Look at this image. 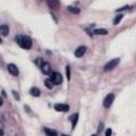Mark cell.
I'll use <instances>...</instances> for the list:
<instances>
[{
  "mask_svg": "<svg viewBox=\"0 0 136 136\" xmlns=\"http://www.w3.org/2000/svg\"><path fill=\"white\" fill-rule=\"evenodd\" d=\"M16 42L19 44V46L23 49H30L32 47V39L29 36H16Z\"/></svg>",
  "mask_w": 136,
  "mask_h": 136,
  "instance_id": "obj_1",
  "label": "cell"
},
{
  "mask_svg": "<svg viewBox=\"0 0 136 136\" xmlns=\"http://www.w3.org/2000/svg\"><path fill=\"white\" fill-rule=\"evenodd\" d=\"M119 61L120 58H113V60H111L109 63H106L104 65V71H110V70L114 69L118 64H119Z\"/></svg>",
  "mask_w": 136,
  "mask_h": 136,
  "instance_id": "obj_2",
  "label": "cell"
},
{
  "mask_svg": "<svg viewBox=\"0 0 136 136\" xmlns=\"http://www.w3.org/2000/svg\"><path fill=\"white\" fill-rule=\"evenodd\" d=\"M114 99H115L114 94H109L108 96L104 98V100H103V105H104V108H105V109L111 108V105L113 104Z\"/></svg>",
  "mask_w": 136,
  "mask_h": 136,
  "instance_id": "obj_3",
  "label": "cell"
},
{
  "mask_svg": "<svg viewBox=\"0 0 136 136\" xmlns=\"http://www.w3.org/2000/svg\"><path fill=\"white\" fill-rule=\"evenodd\" d=\"M50 79L52 80V82L54 84H61L63 82V77H62V74L60 72H52Z\"/></svg>",
  "mask_w": 136,
  "mask_h": 136,
  "instance_id": "obj_4",
  "label": "cell"
},
{
  "mask_svg": "<svg viewBox=\"0 0 136 136\" xmlns=\"http://www.w3.org/2000/svg\"><path fill=\"white\" fill-rule=\"evenodd\" d=\"M54 110L57 112H68L69 111V105L68 104H63V103H57L54 105Z\"/></svg>",
  "mask_w": 136,
  "mask_h": 136,
  "instance_id": "obj_5",
  "label": "cell"
},
{
  "mask_svg": "<svg viewBox=\"0 0 136 136\" xmlns=\"http://www.w3.org/2000/svg\"><path fill=\"white\" fill-rule=\"evenodd\" d=\"M86 52V47L84 46H80L79 48H77L74 51V56L75 57H82Z\"/></svg>",
  "mask_w": 136,
  "mask_h": 136,
  "instance_id": "obj_6",
  "label": "cell"
},
{
  "mask_svg": "<svg viewBox=\"0 0 136 136\" xmlns=\"http://www.w3.org/2000/svg\"><path fill=\"white\" fill-rule=\"evenodd\" d=\"M8 70H9V72L11 74H13L15 77H17V75H18V73H19L18 68H17V66L15 64H9L8 65Z\"/></svg>",
  "mask_w": 136,
  "mask_h": 136,
  "instance_id": "obj_7",
  "label": "cell"
},
{
  "mask_svg": "<svg viewBox=\"0 0 136 136\" xmlns=\"http://www.w3.org/2000/svg\"><path fill=\"white\" fill-rule=\"evenodd\" d=\"M40 69H42L43 73H45V74H49L51 72V66H50V64L47 63V62H45L40 65Z\"/></svg>",
  "mask_w": 136,
  "mask_h": 136,
  "instance_id": "obj_8",
  "label": "cell"
},
{
  "mask_svg": "<svg viewBox=\"0 0 136 136\" xmlns=\"http://www.w3.org/2000/svg\"><path fill=\"white\" fill-rule=\"evenodd\" d=\"M9 34V27L5 26V25H2L0 26V36H7Z\"/></svg>",
  "mask_w": 136,
  "mask_h": 136,
  "instance_id": "obj_9",
  "label": "cell"
},
{
  "mask_svg": "<svg viewBox=\"0 0 136 136\" xmlns=\"http://www.w3.org/2000/svg\"><path fill=\"white\" fill-rule=\"evenodd\" d=\"M93 34H95V35H106V34H108V30H105V29H102V28L96 29V30H94Z\"/></svg>",
  "mask_w": 136,
  "mask_h": 136,
  "instance_id": "obj_10",
  "label": "cell"
},
{
  "mask_svg": "<svg viewBox=\"0 0 136 136\" xmlns=\"http://www.w3.org/2000/svg\"><path fill=\"white\" fill-rule=\"evenodd\" d=\"M30 94L32 95V96H34V97H38L40 95V90L38 89L37 87H32L30 89Z\"/></svg>",
  "mask_w": 136,
  "mask_h": 136,
  "instance_id": "obj_11",
  "label": "cell"
},
{
  "mask_svg": "<svg viewBox=\"0 0 136 136\" xmlns=\"http://www.w3.org/2000/svg\"><path fill=\"white\" fill-rule=\"evenodd\" d=\"M44 131H45V134L48 135V136H56L57 135V133L55 131H53V130H49L48 128H45Z\"/></svg>",
  "mask_w": 136,
  "mask_h": 136,
  "instance_id": "obj_12",
  "label": "cell"
},
{
  "mask_svg": "<svg viewBox=\"0 0 136 136\" xmlns=\"http://www.w3.org/2000/svg\"><path fill=\"white\" fill-rule=\"evenodd\" d=\"M67 10L70 12V13H72V14H79V13H80V10H79L78 8L71 7V5H69V7H67Z\"/></svg>",
  "mask_w": 136,
  "mask_h": 136,
  "instance_id": "obj_13",
  "label": "cell"
},
{
  "mask_svg": "<svg viewBox=\"0 0 136 136\" xmlns=\"http://www.w3.org/2000/svg\"><path fill=\"white\" fill-rule=\"evenodd\" d=\"M45 85H46V87L48 88V89H52V88H53V85H54V83L52 82L51 79H48V80H46V81H45Z\"/></svg>",
  "mask_w": 136,
  "mask_h": 136,
  "instance_id": "obj_14",
  "label": "cell"
},
{
  "mask_svg": "<svg viewBox=\"0 0 136 136\" xmlns=\"http://www.w3.org/2000/svg\"><path fill=\"white\" fill-rule=\"evenodd\" d=\"M48 3L51 8L53 9H55L57 8V5H58V0H48Z\"/></svg>",
  "mask_w": 136,
  "mask_h": 136,
  "instance_id": "obj_15",
  "label": "cell"
},
{
  "mask_svg": "<svg viewBox=\"0 0 136 136\" xmlns=\"http://www.w3.org/2000/svg\"><path fill=\"white\" fill-rule=\"evenodd\" d=\"M78 114H74V115H72V117H71V122H72V129H74V127H75V125H77V122H78Z\"/></svg>",
  "mask_w": 136,
  "mask_h": 136,
  "instance_id": "obj_16",
  "label": "cell"
},
{
  "mask_svg": "<svg viewBox=\"0 0 136 136\" xmlns=\"http://www.w3.org/2000/svg\"><path fill=\"white\" fill-rule=\"evenodd\" d=\"M122 17H123V15H117L116 17H115V18H114V25H118V23H119L120 21H121V19H122Z\"/></svg>",
  "mask_w": 136,
  "mask_h": 136,
  "instance_id": "obj_17",
  "label": "cell"
},
{
  "mask_svg": "<svg viewBox=\"0 0 136 136\" xmlns=\"http://www.w3.org/2000/svg\"><path fill=\"white\" fill-rule=\"evenodd\" d=\"M66 75H67V79H70V67L66 66Z\"/></svg>",
  "mask_w": 136,
  "mask_h": 136,
  "instance_id": "obj_18",
  "label": "cell"
},
{
  "mask_svg": "<svg viewBox=\"0 0 136 136\" xmlns=\"http://www.w3.org/2000/svg\"><path fill=\"white\" fill-rule=\"evenodd\" d=\"M12 94H13V96H14V98H15V99H17V100H19V99H20L18 93H16L15 90H13V92H12Z\"/></svg>",
  "mask_w": 136,
  "mask_h": 136,
  "instance_id": "obj_19",
  "label": "cell"
},
{
  "mask_svg": "<svg viewBox=\"0 0 136 136\" xmlns=\"http://www.w3.org/2000/svg\"><path fill=\"white\" fill-rule=\"evenodd\" d=\"M111 134H112V130H111V129H109V130H108V131H106V132H105V135H106V136H110Z\"/></svg>",
  "mask_w": 136,
  "mask_h": 136,
  "instance_id": "obj_20",
  "label": "cell"
},
{
  "mask_svg": "<svg viewBox=\"0 0 136 136\" xmlns=\"http://www.w3.org/2000/svg\"><path fill=\"white\" fill-rule=\"evenodd\" d=\"M3 104V99L2 98H0V106H1Z\"/></svg>",
  "mask_w": 136,
  "mask_h": 136,
  "instance_id": "obj_21",
  "label": "cell"
},
{
  "mask_svg": "<svg viewBox=\"0 0 136 136\" xmlns=\"http://www.w3.org/2000/svg\"><path fill=\"white\" fill-rule=\"evenodd\" d=\"M3 134H4V132L2 131V130H0V136H2Z\"/></svg>",
  "mask_w": 136,
  "mask_h": 136,
  "instance_id": "obj_22",
  "label": "cell"
},
{
  "mask_svg": "<svg viewBox=\"0 0 136 136\" xmlns=\"http://www.w3.org/2000/svg\"><path fill=\"white\" fill-rule=\"evenodd\" d=\"M2 43V40H1V38H0V44H1Z\"/></svg>",
  "mask_w": 136,
  "mask_h": 136,
  "instance_id": "obj_23",
  "label": "cell"
}]
</instances>
